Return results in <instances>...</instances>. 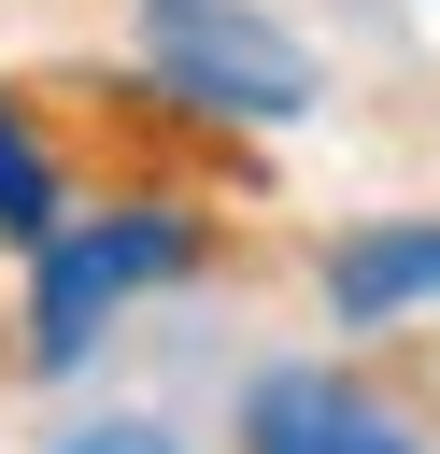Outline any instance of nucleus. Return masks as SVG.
Listing matches in <instances>:
<instances>
[{
  "mask_svg": "<svg viewBox=\"0 0 440 454\" xmlns=\"http://www.w3.org/2000/svg\"><path fill=\"white\" fill-rule=\"evenodd\" d=\"M142 43H156V71H170L185 99H213V114H298V99H312V57H298L284 28H255L241 0H142Z\"/></svg>",
  "mask_w": 440,
  "mask_h": 454,
  "instance_id": "obj_1",
  "label": "nucleus"
},
{
  "mask_svg": "<svg viewBox=\"0 0 440 454\" xmlns=\"http://www.w3.org/2000/svg\"><path fill=\"white\" fill-rule=\"evenodd\" d=\"M156 270H185V213L43 227V369H85V326H99L128 284H156Z\"/></svg>",
  "mask_w": 440,
  "mask_h": 454,
  "instance_id": "obj_2",
  "label": "nucleus"
},
{
  "mask_svg": "<svg viewBox=\"0 0 440 454\" xmlns=\"http://www.w3.org/2000/svg\"><path fill=\"white\" fill-rule=\"evenodd\" d=\"M241 454H426V440H412L383 397H355V383H326V369H284V383H255Z\"/></svg>",
  "mask_w": 440,
  "mask_h": 454,
  "instance_id": "obj_3",
  "label": "nucleus"
},
{
  "mask_svg": "<svg viewBox=\"0 0 440 454\" xmlns=\"http://www.w3.org/2000/svg\"><path fill=\"white\" fill-rule=\"evenodd\" d=\"M326 298L369 326V312H397V298H440V227H383V241H355L341 270H326Z\"/></svg>",
  "mask_w": 440,
  "mask_h": 454,
  "instance_id": "obj_4",
  "label": "nucleus"
},
{
  "mask_svg": "<svg viewBox=\"0 0 440 454\" xmlns=\"http://www.w3.org/2000/svg\"><path fill=\"white\" fill-rule=\"evenodd\" d=\"M0 227H14V241H43V227H57V184H43V156L14 142V114H0Z\"/></svg>",
  "mask_w": 440,
  "mask_h": 454,
  "instance_id": "obj_5",
  "label": "nucleus"
},
{
  "mask_svg": "<svg viewBox=\"0 0 440 454\" xmlns=\"http://www.w3.org/2000/svg\"><path fill=\"white\" fill-rule=\"evenodd\" d=\"M57 454H170L156 426H85V440H57Z\"/></svg>",
  "mask_w": 440,
  "mask_h": 454,
  "instance_id": "obj_6",
  "label": "nucleus"
}]
</instances>
